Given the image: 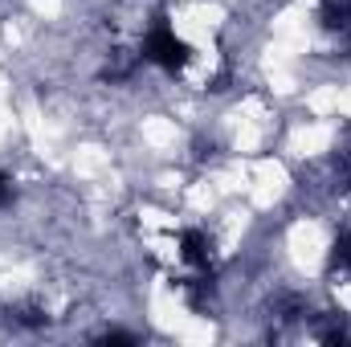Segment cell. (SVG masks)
<instances>
[{
    "mask_svg": "<svg viewBox=\"0 0 351 347\" xmlns=\"http://www.w3.org/2000/svg\"><path fill=\"white\" fill-rule=\"evenodd\" d=\"M139 58H143V62H152V66H160L164 74H172V78H176V74H184V70H188V62H192V45L176 33L164 16H156V21L147 25V33H143Z\"/></svg>",
    "mask_w": 351,
    "mask_h": 347,
    "instance_id": "cell-1",
    "label": "cell"
},
{
    "mask_svg": "<svg viewBox=\"0 0 351 347\" xmlns=\"http://www.w3.org/2000/svg\"><path fill=\"white\" fill-rule=\"evenodd\" d=\"M180 261L188 265V270H196V274H204L208 270V261H213V241L200 233V229H184L180 233Z\"/></svg>",
    "mask_w": 351,
    "mask_h": 347,
    "instance_id": "cell-2",
    "label": "cell"
},
{
    "mask_svg": "<svg viewBox=\"0 0 351 347\" xmlns=\"http://www.w3.org/2000/svg\"><path fill=\"white\" fill-rule=\"evenodd\" d=\"M8 319H12L16 327H45V323H49V315H45L41 307H29V302L12 307V311H8Z\"/></svg>",
    "mask_w": 351,
    "mask_h": 347,
    "instance_id": "cell-3",
    "label": "cell"
},
{
    "mask_svg": "<svg viewBox=\"0 0 351 347\" xmlns=\"http://www.w3.org/2000/svg\"><path fill=\"white\" fill-rule=\"evenodd\" d=\"M331 270L351 274V229H343V233L335 237V246H331Z\"/></svg>",
    "mask_w": 351,
    "mask_h": 347,
    "instance_id": "cell-4",
    "label": "cell"
},
{
    "mask_svg": "<svg viewBox=\"0 0 351 347\" xmlns=\"http://www.w3.org/2000/svg\"><path fill=\"white\" fill-rule=\"evenodd\" d=\"M8 200H12V180H8V176H0V208H4Z\"/></svg>",
    "mask_w": 351,
    "mask_h": 347,
    "instance_id": "cell-5",
    "label": "cell"
}]
</instances>
